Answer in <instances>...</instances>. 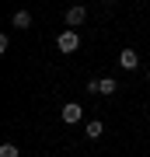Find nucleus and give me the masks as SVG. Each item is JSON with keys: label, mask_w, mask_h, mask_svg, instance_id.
Returning a JSON list of instances; mask_svg holds the SVG:
<instances>
[{"label": "nucleus", "mask_w": 150, "mask_h": 157, "mask_svg": "<svg viewBox=\"0 0 150 157\" xmlns=\"http://www.w3.org/2000/svg\"><path fill=\"white\" fill-rule=\"evenodd\" d=\"M56 49H60V52H77V49H80V35H77V28H67V32L56 35Z\"/></svg>", "instance_id": "f257e3e1"}, {"label": "nucleus", "mask_w": 150, "mask_h": 157, "mask_svg": "<svg viewBox=\"0 0 150 157\" xmlns=\"http://www.w3.org/2000/svg\"><path fill=\"white\" fill-rule=\"evenodd\" d=\"M84 17H87V11H84V7L77 4V7H70V11H67V17H63V21H67V28H77Z\"/></svg>", "instance_id": "20e7f679"}, {"label": "nucleus", "mask_w": 150, "mask_h": 157, "mask_svg": "<svg viewBox=\"0 0 150 157\" xmlns=\"http://www.w3.org/2000/svg\"><path fill=\"white\" fill-rule=\"evenodd\" d=\"M101 4H115V0H101Z\"/></svg>", "instance_id": "1a4fd4ad"}, {"label": "nucleus", "mask_w": 150, "mask_h": 157, "mask_svg": "<svg viewBox=\"0 0 150 157\" xmlns=\"http://www.w3.org/2000/svg\"><path fill=\"white\" fill-rule=\"evenodd\" d=\"M0 157H21V150H17L14 143H4L0 147Z\"/></svg>", "instance_id": "6e6552de"}, {"label": "nucleus", "mask_w": 150, "mask_h": 157, "mask_svg": "<svg viewBox=\"0 0 150 157\" xmlns=\"http://www.w3.org/2000/svg\"><path fill=\"white\" fill-rule=\"evenodd\" d=\"M115 91H119V80H112V77H101L98 80V94L108 98V94H115Z\"/></svg>", "instance_id": "0eeeda50"}, {"label": "nucleus", "mask_w": 150, "mask_h": 157, "mask_svg": "<svg viewBox=\"0 0 150 157\" xmlns=\"http://www.w3.org/2000/svg\"><path fill=\"white\" fill-rule=\"evenodd\" d=\"M147 80H150V70H147Z\"/></svg>", "instance_id": "9d476101"}, {"label": "nucleus", "mask_w": 150, "mask_h": 157, "mask_svg": "<svg viewBox=\"0 0 150 157\" xmlns=\"http://www.w3.org/2000/svg\"><path fill=\"white\" fill-rule=\"evenodd\" d=\"M11 25H14V28H21V32L32 28V14H28V11H14V14H11Z\"/></svg>", "instance_id": "423d86ee"}, {"label": "nucleus", "mask_w": 150, "mask_h": 157, "mask_svg": "<svg viewBox=\"0 0 150 157\" xmlns=\"http://www.w3.org/2000/svg\"><path fill=\"white\" fill-rule=\"evenodd\" d=\"M101 133H105V122H101V119H91V122L84 126V136H87V140H101Z\"/></svg>", "instance_id": "39448f33"}, {"label": "nucleus", "mask_w": 150, "mask_h": 157, "mask_svg": "<svg viewBox=\"0 0 150 157\" xmlns=\"http://www.w3.org/2000/svg\"><path fill=\"white\" fill-rule=\"evenodd\" d=\"M119 67H122V70H136L140 67V52L136 49H122V52H119Z\"/></svg>", "instance_id": "7ed1b4c3"}, {"label": "nucleus", "mask_w": 150, "mask_h": 157, "mask_svg": "<svg viewBox=\"0 0 150 157\" xmlns=\"http://www.w3.org/2000/svg\"><path fill=\"white\" fill-rule=\"evenodd\" d=\"M60 119H63V122H67V126H77L80 119H84V108L77 105V101H67V105L60 108Z\"/></svg>", "instance_id": "f03ea898"}]
</instances>
